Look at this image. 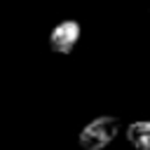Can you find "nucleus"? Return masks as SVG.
<instances>
[{"instance_id":"nucleus-3","label":"nucleus","mask_w":150,"mask_h":150,"mask_svg":"<svg viewBox=\"0 0 150 150\" xmlns=\"http://www.w3.org/2000/svg\"><path fill=\"white\" fill-rule=\"evenodd\" d=\"M127 141L136 150H150V122H131L127 127Z\"/></svg>"},{"instance_id":"nucleus-2","label":"nucleus","mask_w":150,"mask_h":150,"mask_svg":"<svg viewBox=\"0 0 150 150\" xmlns=\"http://www.w3.org/2000/svg\"><path fill=\"white\" fill-rule=\"evenodd\" d=\"M80 40V23L77 21H61L49 33V49L56 54H70Z\"/></svg>"},{"instance_id":"nucleus-1","label":"nucleus","mask_w":150,"mask_h":150,"mask_svg":"<svg viewBox=\"0 0 150 150\" xmlns=\"http://www.w3.org/2000/svg\"><path fill=\"white\" fill-rule=\"evenodd\" d=\"M120 127H122V122L115 115L96 117V120H91L89 124L82 127V131L77 136V145L82 150H103L117 138Z\"/></svg>"}]
</instances>
